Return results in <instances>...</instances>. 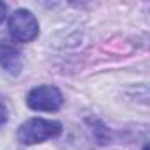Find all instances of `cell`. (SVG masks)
<instances>
[{"mask_svg":"<svg viewBox=\"0 0 150 150\" xmlns=\"http://www.w3.org/2000/svg\"><path fill=\"white\" fill-rule=\"evenodd\" d=\"M0 67L6 72L18 76L23 69V55L14 41L0 39Z\"/></svg>","mask_w":150,"mask_h":150,"instance_id":"277c9868","label":"cell"},{"mask_svg":"<svg viewBox=\"0 0 150 150\" xmlns=\"http://www.w3.org/2000/svg\"><path fill=\"white\" fill-rule=\"evenodd\" d=\"M143 150H148V146H146V145H145V146H143Z\"/></svg>","mask_w":150,"mask_h":150,"instance_id":"52a82bcc","label":"cell"},{"mask_svg":"<svg viewBox=\"0 0 150 150\" xmlns=\"http://www.w3.org/2000/svg\"><path fill=\"white\" fill-rule=\"evenodd\" d=\"M6 16H7V6L4 2H0V23L6 20Z\"/></svg>","mask_w":150,"mask_h":150,"instance_id":"8992f818","label":"cell"},{"mask_svg":"<svg viewBox=\"0 0 150 150\" xmlns=\"http://www.w3.org/2000/svg\"><path fill=\"white\" fill-rule=\"evenodd\" d=\"M64 103L62 92L53 85H41L28 92L27 104L34 111H57Z\"/></svg>","mask_w":150,"mask_h":150,"instance_id":"3957f363","label":"cell"},{"mask_svg":"<svg viewBox=\"0 0 150 150\" xmlns=\"http://www.w3.org/2000/svg\"><path fill=\"white\" fill-rule=\"evenodd\" d=\"M7 27L16 42H30L39 35V21L28 9H16L9 16Z\"/></svg>","mask_w":150,"mask_h":150,"instance_id":"7a4b0ae2","label":"cell"},{"mask_svg":"<svg viewBox=\"0 0 150 150\" xmlns=\"http://www.w3.org/2000/svg\"><path fill=\"white\" fill-rule=\"evenodd\" d=\"M62 134V124L50 118H30L18 129V139L23 145H37L48 139H55Z\"/></svg>","mask_w":150,"mask_h":150,"instance_id":"6da1fadb","label":"cell"},{"mask_svg":"<svg viewBox=\"0 0 150 150\" xmlns=\"http://www.w3.org/2000/svg\"><path fill=\"white\" fill-rule=\"evenodd\" d=\"M7 118H9V113H7V108L0 103V127H2L6 122H7Z\"/></svg>","mask_w":150,"mask_h":150,"instance_id":"5b68a950","label":"cell"}]
</instances>
